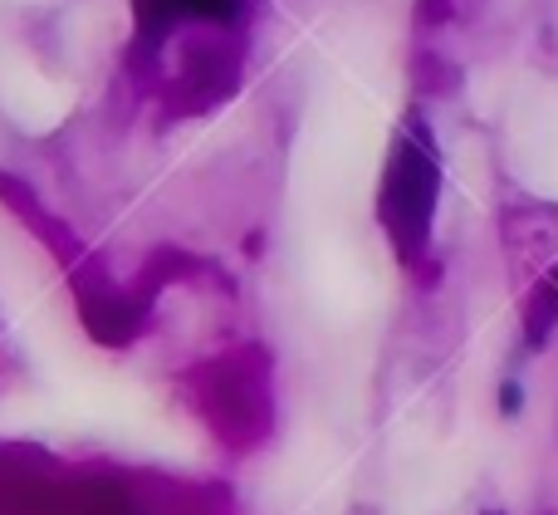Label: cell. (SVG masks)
I'll list each match as a JSON object with an SVG mask.
<instances>
[{"mask_svg": "<svg viewBox=\"0 0 558 515\" xmlns=\"http://www.w3.org/2000/svg\"><path fill=\"white\" fill-rule=\"evenodd\" d=\"M436 202H441V157H436V137L422 113H407L402 128L392 133L383 163V182H377V221H383L387 241H392L397 261H422L432 245Z\"/></svg>", "mask_w": 558, "mask_h": 515, "instance_id": "cell-1", "label": "cell"}, {"mask_svg": "<svg viewBox=\"0 0 558 515\" xmlns=\"http://www.w3.org/2000/svg\"><path fill=\"white\" fill-rule=\"evenodd\" d=\"M245 0H133L137 39H153L177 25H235Z\"/></svg>", "mask_w": 558, "mask_h": 515, "instance_id": "cell-2", "label": "cell"}, {"mask_svg": "<svg viewBox=\"0 0 558 515\" xmlns=\"http://www.w3.org/2000/svg\"><path fill=\"white\" fill-rule=\"evenodd\" d=\"M554 324H558V265L534 285L530 304H524V334H530V344H544Z\"/></svg>", "mask_w": 558, "mask_h": 515, "instance_id": "cell-3", "label": "cell"}]
</instances>
